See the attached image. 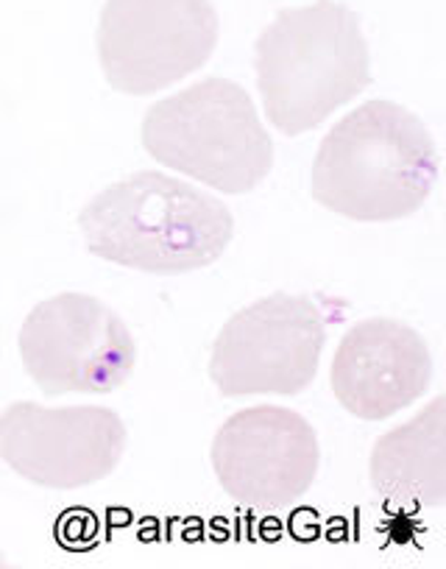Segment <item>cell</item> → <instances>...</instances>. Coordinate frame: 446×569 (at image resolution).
Masks as SVG:
<instances>
[{
  "label": "cell",
  "mask_w": 446,
  "mask_h": 569,
  "mask_svg": "<svg viewBox=\"0 0 446 569\" xmlns=\"http://www.w3.org/2000/svg\"><path fill=\"white\" fill-rule=\"evenodd\" d=\"M438 179L427 126L394 101H366L321 140L310 193L335 216L361 223L402 221L424 207Z\"/></svg>",
  "instance_id": "cell-1"
},
{
  "label": "cell",
  "mask_w": 446,
  "mask_h": 569,
  "mask_svg": "<svg viewBox=\"0 0 446 569\" xmlns=\"http://www.w3.org/2000/svg\"><path fill=\"white\" fill-rule=\"evenodd\" d=\"M90 254L160 277L199 271L230 249L235 218L206 190L140 171L92 196L79 216Z\"/></svg>",
  "instance_id": "cell-2"
},
{
  "label": "cell",
  "mask_w": 446,
  "mask_h": 569,
  "mask_svg": "<svg viewBox=\"0 0 446 569\" xmlns=\"http://www.w3.org/2000/svg\"><path fill=\"white\" fill-rule=\"evenodd\" d=\"M254 68L265 114L287 137L321 126L372 84L361 18L338 0L282 9L260 31Z\"/></svg>",
  "instance_id": "cell-3"
},
{
  "label": "cell",
  "mask_w": 446,
  "mask_h": 569,
  "mask_svg": "<svg viewBox=\"0 0 446 569\" xmlns=\"http://www.w3.org/2000/svg\"><path fill=\"white\" fill-rule=\"evenodd\" d=\"M143 146L160 166L221 193L241 196L274 168V142L237 81L204 79L156 101L143 118Z\"/></svg>",
  "instance_id": "cell-4"
},
{
  "label": "cell",
  "mask_w": 446,
  "mask_h": 569,
  "mask_svg": "<svg viewBox=\"0 0 446 569\" xmlns=\"http://www.w3.org/2000/svg\"><path fill=\"white\" fill-rule=\"evenodd\" d=\"M217 37L212 0H107L98 20V62L112 90L154 96L204 68Z\"/></svg>",
  "instance_id": "cell-5"
},
{
  "label": "cell",
  "mask_w": 446,
  "mask_h": 569,
  "mask_svg": "<svg viewBox=\"0 0 446 569\" xmlns=\"http://www.w3.org/2000/svg\"><path fill=\"white\" fill-rule=\"evenodd\" d=\"M326 321L298 293H271L232 316L212 343L210 380L223 397H293L318 375Z\"/></svg>",
  "instance_id": "cell-6"
},
{
  "label": "cell",
  "mask_w": 446,
  "mask_h": 569,
  "mask_svg": "<svg viewBox=\"0 0 446 569\" xmlns=\"http://www.w3.org/2000/svg\"><path fill=\"white\" fill-rule=\"evenodd\" d=\"M18 347L26 371L48 397L112 393L138 363L126 321L87 293H59L37 305L20 327Z\"/></svg>",
  "instance_id": "cell-7"
},
{
  "label": "cell",
  "mask_w": 446,
  "mask_h": 569,
  "mask_svg": "<svg viewBox=\"0 0 446 569\" xmlns=\"http://www.w3.org/2000/svg\"><path fill=\"white\" fill-rule=\"evenodd\" d=\"M212 469L221 489L252 511H285L318 475V436L302 413L280 405L237 410L217 427Z\"/></svg>",
  "instance_id": "cell-8"
},
{
  "label": "cell",
  "mask_w": 446,
  "mask_h": 569,
  "mask_svg": "<svg viewBox=\"0 0 446 569\" xmlns=\"http://www.w3.org/2000/svg\"><path fill=\"white\" fill-rule=\"evenodd\" d=\"M126 441L121 416L101 405L12 402L0 413V458L14 475L45 489H81L109 478Z\"/></svg>",
  "instance_id": "cell-9"
},
{
  "label": "cell",
  "mask_w": 446,
  "mask_h": 569,
  "mask_svg": "<svg viewBox=\"0 0 446 569\" xmlns=\"http://www.w3.org/2000/svg\"><path fill=\"white\" fill-rule=\"evenodd\" d=\"M433 358L413 327L396 319L357 321L332 358V393L352 416L383 421L424 397Z\"/></svg>",
  "instance_id": "cell-10"
},
{
  "label": "cell",
  "mask_w": 446,
  "mask_h": 569,
  "mask_svg": "<svg viewBox=\"0 0 446 569\" xmlns=\"http://www.w3.org/2000/svg\"><path fill=\"white\" fill-rule=\"evenodd\" d=\"M372 486L394 506L446 502V397H435L407 425L379 436L372 450Z\"/></svg>",
  "instance_id": "cell-11"
}]
</instances>
